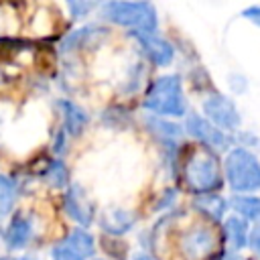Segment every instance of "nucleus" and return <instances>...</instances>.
Wrapping results in <instances>:
<instances>
[{"label": "nucleus", "mask_w": 260, "mask_h": 260, "mask_svg": "<svg viewBox=\"0 0 260 260\" xmlns=\"http://www.w3.org/2000/svg\"><path fill=\"white\" fill-rule=\"evenodd\" d=\"M183 177L185 185L191 193L199 195H209L221 189V173H219V158L215 150L207 146H195L187 154L183 162Z\"/></svg>", "instance_id": "obj_1"}, {"label": "nucleus", "mask_w": 260, "mask_h": 260, "mask_svg": "<svg viewBox=\"0 0 260 260\" xmlns=\"http://www.w3.org/2000/svg\"><path fill=\"white\" fill-rule=\"evenodd\" d=\"M144 110L152 112V116L179 118L187 112V102L183 93V81L179 75H162L150 83L144 102Z\"/></svg>", "instance_id": "obj_2"}, {"label": "nucleus", "mask_w": 260, "mask_h": 260, "mask_svg": "<svg viewBox=\"0 0 260 260\" xmlns=\"http://www.w3.org/2000/svg\"><path fill=\"white\" fill-rule=\"evenodd\" d=\"M102 18L134 32H156V8L150 2H108L102 6Z\"/></svg>", "instance_id": "obj_3"}, {"label": "nucleus", "mask_w": 260, "mask_h": 260, "mask_svg": "<svg viewBox=\"0 0 260 260\" xmlns=\"http://www.w3.org/2000/svg\"><path fill=\"white\" fill-rule=\"evenodd\" d=\"M225 179H228V185L238 193L260 191L258 156L244 146L232 148L225 158Z\"/></svg>", "instance_id": "obj_4"}, {"label": "nucleus", "mask_w": 260, "mask_h": 260, "mask_svg": "<svg viewBox=\"0 0 260 260\" xmlns=\"http://www.w3.org/2000/svg\"><path fill=\"white\" fill-rule=\"evenodd\" d=\"M179 248L185 260H207L217 252L219 238L213 228L197 223L181 236Z\"/></svg>", "instance_id": "obj_5"}, {"label": "nucleus", "mask_w": 260, "mask_h": 260, "mask_svg": "<svg viewBox=\"0 0 260 260\" xmlns=\"http://www.w3.org/2000/svg\"><path fill=\"white\" fill-rule=\"evenodd\" d=\"M93 252H95L93 236L83 228H75L59 244L53 246L51 258L53 260H89Z\"/></svg>", "instance_id": "obj_6"}, {"label": "nucleus", "mask_w": 260, "mask_h": 260, "mask_svg": "<svg viewBox=\"0 0 260 260\" xmlns=\"http://www.w3.org/2000/svg\"><path fill=\"white\" fill-rule=\"evenodd\" d=\"M203 112H205L203 118H207L219 130H236L242 124V116H240L234 100L219 95V93H215L203 102Z\"/></svg>", "instance_id": "obj_7"}, {"label": "nucleus", "mask_w": 260, "mask_h": 260, "mask_svg": "<svg viewBox=\"0 0 260 260\" xmlns=\"http://www.w3.org/2000/svg\"><path fill=\"white\" fill-rule=\"evenodd\" d=\"M185 130L187 134H191L193 138H197L203 146L211 148V150H225L230 144H232V138L215 128L207 118L199 116V114H189L187 120H185Z\"/></svg>", "instance_id": "obj_8"}, {"label": "nucleus", "mask_w": 260, "mask_h": 260, "mask_svg": "<svg viewBox=\"0 0 260 260\" xmlns=\"http://www.w3.org/2000/svg\"><path fill=\"white\" fill-rule=\"evenodd\" d=\"M63 209L83 230L93 221V205H91L87 193L83 191V187L79 183H73V185L67 187L65 195H63Z\"/></svg>", "instance_id": "obj_9"}, {"label": "nucleus", "mask_w": 260, "mask_h": 260, "mask_svg": "<svg viewBox=\"0 0 260 260\" xmlns=\"http://www.w3.org/2000/svg\"><path fill=\"white\" fill-rule=\"evenodd\" d=\"M35 238V219L26 211L12 213L6 232H4V244L8 250H22L28 246V242Z\"/></svg>", "instance_id": "obj_10"}, {"label": "nucleus", "mask_w": 260, "mask_h": 260, "mask_svg": "<svg viewBox=\"0 0 260 260\" xmlns=\"http://www.w3.org/2000/svg\"><path fill=\"white\" fill-rule=\"evenodd\" d=\"M132 35L136 37L138 45L142 47V51L146 53V57H148L154 65L167 67V65L173 61L175 49H173V45H171L167 39L158 37L156 32H132Z\"/></svg>", "instance_id": "obj_11"}, {"label": "nucleus", "mask_w": 260, "mask_h": 260, "mask_svg": "<svg viewBox=\"0 0 260 260\" xmlns=\"http://www.w3.org/2000/svg\"><path fill=\"white\" fill-rule=\"evenodd\" d=\"M57 108L61 110V116H63V132H65V136L77 138L79 134H83L85 126L89 124V114L83 108H79L75 102H71V100H59Z\"/></svg>", "instance_id": "obj_12"}, {"label": "nucleus", "mask_w": 260, "mask_h": 260, "mask_svg": "<svg viewBox=\"0 0 260 260\" xmlns=\"http://www.w3.org/2000/svg\"><path fill=\"white\" fill-rule=\"evenodd\" d=\"M144 124H146V128L152 132V136L158 138V142L162 144V150H165L167 154L171 152V156H173V160H175L177 140H179V136L183 134L181 126L171 124V122L160 120V118H154V116H146V118H144Z\"/></svg>", "instance_id": "obj_13"}, {"label": "nucleus", "mask_w": 260, "mask_h": 260, "mask_svg": "<svg viewBox=\"0 0 260 260\" xmlns=\"http://www.w3.org/2000/svg\"><path fill=\"white\" fill-rule=\"evenodd\" d=\"M108 30L95 26V24H87L83 28H77L73 32H69L63 43H61V49L63 51H79V49H89L93 45L100 43V39L106 35Z\"/></svg>", "instance_id": "obj_14"}, {"label": "nucleus", "mask_w": 260, "mask_h": 260, "mask_svg": "<svg viewBox=\"0 0 260 260\" xmlns=\"http://www.w3.org/2000/svg\"><path fill=\"white\" fill-rule=\"evenodd\" d=\"M134 221H136V217L132 213H128L126 209H112V211H108L104 215L102 230L116 238V236H122V234L130 232L132 225H134Z\"/></svg>", "instance_id": "obj_15"}, {"label": "nucleus", "mask_w": 260, "mask_h": 260, "mask_svg": "<svg viewBox=\"0 0 260 260\" xmlns=\"http://www.w3.org/2000/svg\"><path fill=\"white\" fill-rule=\"evenodd\" d=\"M193 207L199 213L207 215L211 221H221L225 215V209H228V201L217 193H209V195H199L193 201Z\"/></svg>", "instance_id": "obj_16"}, {"label": "nucleus", "mask_w": 260, "mask_h": 260, "mask_svg": "<svg viewBox=\"0 0 260 260\" xmlns=\"http://www.w3.org/2000/svg\"><path fill=\"white\" fill-rule=\"evenodd\" d=\"M236 215L246 221H256L260 225V197L256 195H234L230 201Z\"/></svg>", "instance_id": "obj_17"}, {"label": "nucleus", "mask_w": 260, "mask_h": 260, "mask_svg": "<svg viewBox=\"0 0 260 260\" xmlns=\"http://www.w3.org/2000/svg\"><path fill=\"white\" fill-rule=\"evenodd\" d=\"M223 232L230 240V244L236 248V250H242L244 246H248V236H250V230H248V221L238 217V215H232L225 219L223 223Z\"/></svg>", "instance_id": "obj_18"}, {"label": "nucleus", "mask_w": 260, "mask_h": 260, "mask_svg": "<svg viewBox=\"0 0 260 260\" xmlns=\"http://www.w3.org/2000/svg\"><path fill=\"white\" fill-rule=\"evenodd\" d=\"M16 195H18V183L14 179H10V177L0 175V217L8 215Z\"/></svg>", "instance_id": "obj_19"}, {"label": "nucleus", "mask_w": 260, "mask_h": 260, "mask_svg": "<svg viewBox=\"0 0 260 260\" xmlns=\"http://www.w3.org/2000/svg\"><path fill=\"white\" fill-rule=\"evenodd\" d=\"M45 179H47V183H49L51 187H55V189L67 187V185H69V171H67L65 162H63L61 158L49 162V167H47V171H45Z\"/></svg>", "instance_id": "obj_20"}, {"label": "nucleus", "mask_w": 260, "mask_h": 260, "mask_svg": "<svg viewBox=\"0 0 260 260\" xmlns=\"http://www.w3.org/2000/svg\"><path fill=\"white\" fill-rule=\"evenodd\" d=\"M95 6H98L95 2H79V0L67 2V8H69V12H71L73 18H81V16H85V14L91 12Z\"/></svg>", "instance_id": "obj_21"}, {"label": "nucleus", "mask_w": 260, "mask_h": 260, "mask_svg": "<svg viewBox=\"0 0 260 260\" xmlns=\"http://www.w3.org/2000/svg\"><path fill=\"white\" fill-rule=\"evenodd\" d=\"M242 16H244L246 20H250V22H254L256 26H260V4H256V6H248V8H244V10H242Z\"/></svg>", "instance_id": "obj_22"}, {"label": "nucleus", "mask_w": 260, "mask_h": 260, "mask_svg": "<svg viewBox=\"0 0 260 260\" xmlns=\"http://www.w3.org/2000/svg\"><path fill=\"white\" fill-rule=\"evenodd\" d=\"M248 244H250V248L260 256V225H256V228L250 232V236H248Z\"/></svg>", "instance_id": "obj_23"}, {"label": "nucleus", "mask_w": 260, "mask_h": 260, "mask_svg": "<svg viewBox=\"0 0 260 260\" xmlns=\"http://www.w3.org/2000/svg\"><path fill=\"white\" fill-rule=\"evenodd\" d=\"M217 260H242V258H240L236 252H223V254H221Z\"/></svg>", "instance_id": "obj_24"}, {"label": "nucleus", "mask_w": 260, "mask_h": 260, "mask_svg": "<svg viewBox=\"0 0 260 260\" xmlns=\"http://www.w3.org/2000/svg\"><path fill=\"white\" fill-rule=\"evenodd\" d=\"M132 260H156L152 254H148V252H140V254H136Z\"/></svg>", "instance_id": "obj_25"}, {"label": "nucleus", "mask_w": 260, "mask_h": 260, "mask_svg": "<svg viewBox=\"0 0 260 260\" xmlns=\"http://www.w3.org/2000/svg\"><path fill=\"white\" fill-rule=\"evenodd\" d=\"M0 260H32V258H0Z\"/></svg>", "instance_id": "obj_26"}, {"label": "nucleus", "mask_w": 260, "mask_h": 260, "mask_svg": "<svg viewBox=\"0 0 260 260\" xmlns=\"http://www.w3.org/2000/svg\"><path fill=\"white\" fill-rule=\"evenodd\" d=\"M248 260H254V258H248Z\"/></svg>", "instance_id": "obj_27"}, {"label": "nucleus", "mask_w": 260, "mask_h": 260, "mask_svg": "<svg viewBox=\"0 0 260 260\" xmlns=\"http://www.w3.org/2000/svg\"><path fill=\"white\" fill-rule=\"evenodd\" d=\"M93 260H100V258H93Z\"/></svg>", "instance_id": "obj_28"}]
</instances>
